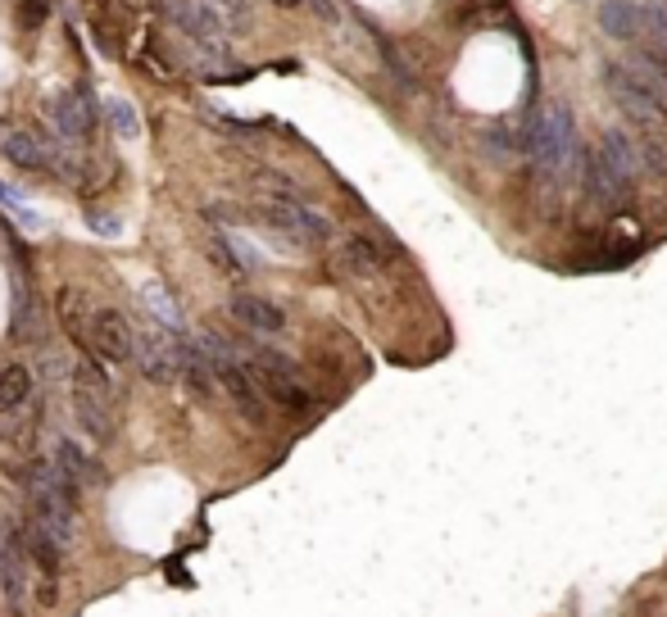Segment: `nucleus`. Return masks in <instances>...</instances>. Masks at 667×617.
Listing matches in <instances>:
<instances>
[{
  "mask_svg": "<svg viewBox=\"0 0 667 617\" xmlns=\"http://www.w3.org/2000/svg\"><path fill=\"white\" fill-rule=\"evenodd\" d=\"M10 477H14V486L28 495V518L41 522L59 545L69 549L73 536H78V500H82V490L73 486V481L64 477L50 459L19 463V468H10Z\"/></svg>",
  "mask_w": 667,
  "mask_h": 617,
  "instance_id": "nucleus-1",
  "label": "nucleus"
},
{
  "mask_svg": "<svg viewBox=\"0 0 667 617\" xmlns=\"http://www.w3.org/2000/svg\"><path fill=\"white\" fill-rule=\"evenodd\" d=\"M73 359H69V409L73 422L87 441L96 445H114V391H109V377H105V363L96 359L91 350L73 345Z\"/></svg>",
  "mask_w": 667,
  "mask_h": 617,
  "instance_id": "nucleus-2",
  "label": "nucleus"
},
{
  "mask_svg": "<svg viewBox=\"0 0 667 617\" xmlns=\"http://www.w3.org/2000/svg\"><path fill=\"white\" fill-rule=\"evenodd\" d=\"M577 118L563 100H550L540 105V114L531 118L527 128V155L531 168H536L540 182H563L568 168H577Z\"/></svg>",
  "mask_w": 667,
  "mask_h": 617,
  "instance_id": "nucleus-3",
  "label": "nucleus"
},
{
  "mask_svg": "<svg viewBox=\"0 0 667 617\" xmlns=\"http://www.w3.org/2000/svg\"><path fill=\"white\" fill-rule=\"evenodd\" d=\"M241 359H246L250 377L259 382V391H264L268 404H277V409L291 413V418H309V413H314V391L305 386L300 368H295L282 350L255 345V350H241Z\"/></svg>",
  "mask_w": 667,
  "mask_h": 617,
  "instance_id": "nucleus-4",
  "label": "nucleus"
},
{
  "mask_svg": "<svg viewBox=\"0 0 667 617\" xmlns=\"http://www.w3.org/2000/svg\"><path fill=\"white\" fill-rule=\"evenodd\" d=\"M255 218L277 236V241L295 245V250H314V245L332 241V223H327L309 200L264 196V191H255Z\"/></svg>",
  "mask_w": 667,
  "mask_h": 617,
  "instance_id": "nucleus-5",
  "label": "nucleus"
},
{
  "mask_svg": "<svg viewBox=\"0 0 667 617\" xmlns=\"http://www.w3.org/2000/svg\"><path fill=\"white\" fill-rule=\"evenodd\" d=\"M604 91H609V100L618 105V114H627L640 128H663L667 123V96L645 87L622 59H609V64H604Z\"/></svg>",
  "mask_w": 667,
  "mask_h": 617,
  "instance_id": "nucleus-6",
  "label": "nucleus"
},
{
  "mask_svg": "<svg viewBox=\"0 0 667 617\" xmlns=\"http://www.w3.org/2000/svg\"><path fill=\"white\" fill-rule=\"evenodd\" d=\"M82 350H91L105 368H128V363H132V323H128V314L114 309V304L91 309L87 332H82Z\"/></svg>",
  "mask_w": 667,
  "mask_h": 617,
  "instance_id": "nucleus-7",
  "label": "nucleus"
},
{
  "mask_svg": "<svg viewBox=\"0 0 667 617\" xmlns=\"http://www.w3.org/2000/svg\"><path fill=\"white\" fill-rule=\"evenodd\" d=\"M50 123H55V132L69 146H91V137H96L100 128V100L96 91H91V82H78V87L59 91L55 100H50Z\"/></svg>",
  "mask_w": 667,
  "mask_h": 617,
  "instance_id": "nucleus-8",
  "label": "nucleus"
},
{
  "mask_svg": "<svg viewBox=\"0 0 667 617\" xmlns=\"http://www.w3.org/2000/svg\"><path fill=\"white\" fill-rule=\"evenodd\" d=\"M132 363H137V373L155 386L177 382V332L159 327L155 318H150L146 327H132Z\"/></svg>",
  "mask_w": 667,
  "mask_h": 617,
  "instance_id": "nucleus-9",
  "label": "nucleus"
},
{
  "mask_svg": "<svg viewBox=\"0 0 667 617\" xmlns=\"http://www.w3.org/2000/svg\"><path fill=\"white\" fill-rule=\"evenodd\" d=\"M55 146H59V137L37 132V128H23V123H14L10 114H0V159H5V164L23 168V173H50Z\"/></svg>",
  "mask_w": 667,
  "mask_h": 617,
  "instance_id": "nucleus-10",
  "label": "nucleus"
},
{
  "mask_svg": "<svg viewBox=\"0 0 667 617\" xmlns=\"http://www.w3.org/2000/svg\"><path fill=\"white\" fill-rule=\"evenodd\" d=\"M577 173H581V196L595 209H618V205H627L631 191H636L631 182H622V177L599 159V150H577Z\"/></svg>",
  "mask_w": 667,
  "mask_h": 617,
  "instance_id": "nucleus-11",
  "label": "nucleus"
},
{
  "mask_svg": "<svg viewBox=\"0 0 667 617\" xmlns=\"http://www.w3.org/2000/svg\"><path fill=\"white\" fill-rule=\"evenodd\" d=\"M28 590H32V563L23 559L19 540L10 531V518L0 513V599L14 613H28Z\"/></svg>",
  "mask_w": 667,
  "mask_h": 617,
  "instance_id": "nucleus-12",
  "label": "nucleus"
},
{
  "mask_svg": "<svg viewBox=\"0 0 667 617\" xmlns=\"http://www.w3.org/2000/svg\"><path fill=\"white\" fill-rule=\"evenodd\" d=\"M10 336L23 345H46V309H41V295L32 291L28 268H14L10 277Z\"/></svg>",
  "mask_w": 667,
  "mask_h": 617,
  "instance_id": "nucleus-13",
  "label": "nucleus"
},
{
  "mask_svg": "<svg viewBox=\"0 0 667 617\" xmlns=\"http://www.w3.org/2000/svg\"><path fill=\"white\" fill-rule=\"evenodd\" d=\"M177 382L196 395V404H214L218 400V382H214V363L200 350L196 336L177 332Z\"/></svg>",
  "mask_w": 667,
  "mask_h": 617,
  "instance_id": "nucleus-14",
  "label": "nucleus"
},
{
  "mask_svg": "<svg viewBox=\"0 0 667 617\" xmlns=\"http://www.w3.org/2000/svg\"><path fill=\"white\" fill-rule=\"evenodd\" d=\"M227 314H232V323H241L255 336H282L286 332V309L273 304L268 295H255V291H236L232 300H227Z\"/></svg>",
  "mask_w": 667,
  "mask_h": 617,
  "instance_id": "nucleus-15",
  "label": "nucleus"
},
{
  "mask_svg": "<svg viewBox=\"0 0 667 617\" xmlns=\"http://www.w3.org/2000/svg\"><path fill=\"white\" fill-rule=\"evenodd\" d=\"M50 463H55V468L64 472V477H69L78 490H100L109 481L105 463L91 459V454L82 450L78 441H69V436H55V454H50Z\"/></svg>",
  "mask_w": 667,
  "mask_h": 617,
  "instance_id": "nucleus-16",
  "label": "nucleus"
},
{
  "mask_svg": "<svg viewBox=\"0 0 667 617\" xmlns=\"http://www.w3.org/2000/svg\"><path fill=\"white\" fill-rule=\"evenodd\" d=\"M599 159H604L622 182H631V187H636V177L645 173V164H640V141L622 128H609L604 137H599Z\"/></svg>",
  "mask_w": 667,
  "mask_h": 617,
  "instance_id": "nucleus-17",
  "label": "nucleus"
},
{
  "mask_svg": "<svg viewBox=\"0 0 667 617\" xmlns=\"http://www.w3.org/2000/svg\"><path fill=\"white\" fill-rule=\"evenodd\" d=\"M595 23L604 37L622 41V46H636L640 41V0H604L595 10Z\"/></svg>",
  "mask_w": 667,
  "mask_h": 617,
  "instance_id": "nucleus-18",
  "label": "nucleus"
},
{
  "mask_svg": "<svg viewBox=\"0 0 667 617\" xmlns=\"http://www.w3.org/2000/svg\"><path fill=\"white\" fill-rule=\"evenodd\" d=\"M341 264L350 268L354 277H382L386 273V250L377 241H368V236H345L341 241Z\"/></svg>",
  "mask_w": 667,
  "mask_h": 617,
  "instance_id": "nucleus-19",
  "label": "nucleus"
},
{
  "mask_svg": "<svg viewBox=\"0 0 667 617\" xmlns=\"http://www.w3.org/2000/svg\"><path fill=\"white\" fill-rule=\"evenodd\" d=\"M622 64H627V69L636 73L645 87H654L658 96H667V50L645 46V41H640V46L627 50V59H622Z\"/></svg>",
  "mask_w": 667,
  "mask_h": 617,
  "instance_id": "nucleus-20",
  "label": "nucleus"
},
{
  "mask_svg": "<svg viewBox=\"0 0 667 617\" xmlns=\"http://www.w3.org/2000/svg\"><path fill=\"white\" fill-rule=\"evenodd\" d=\"M55 309H59V327H64V336H69L73 345H82V332H87V318H91L87 295L73 291V286H64V291L55 295Z\"/></svg>",
  "mask_w": 667,
  "mask_h": 617,
  "instance_id": "nucleus-21",
  "label": "nucleus"
},
{
  "mask_svg": "<svg viewBox=\"0 0 667 617\" xmlns=\"http://www.w3.org/2000/svg\"><path fill=\"white\" fill-rule=\"evenodd\" d=\"M205 255H209V264H214L218 273L236 277V282H241V277L250 273V268L241 264V259H236V250H232V236H227V227H209V232H205Z\"/></svg>",
  "mask_w": 667,
  "mask_h": 617,
  "instance_id": "nucleus-22",
  "label": "nucleus"
},
{
  "mask_svg": "<svg viewBox=\"0 0 667 617\" xmlns=\"http://www.w3.org/2000/svg\"><path fill=\"white\" fill-rule=\"evenodd\" d=\"M141 304L150 309V318H155L159 327H168V332H182V314H177V300L164 291L159 282H146L141 286Z\"/></svg>",
  "mask_w": 667,
  "mask_h": 617,
  "instance_id": "nucleus-23",
  "label": "nucleus"
},
{
  "mask_svg": "<svg viewBox=\"0 0 667 617\" xmlns=\"http://www.w3.org/2000/svg\"><path fill=\"white\" fill-rule=\"evenodd\" d=\"M32 400V368L28 363H0V404Z\"/></svg>",
  "mask_w": 667,
  "mask_h": 617,
  "instance_id": "nucleus-24",
  "label": "nucleus"
},
{
  "mask_svg": "<svg viewBox=\"0 0 667 617\" xmlns=\"http://www.w3.org/2000/svg\"><path fill=\"white\" fill-rule=\"evenodd\" d=\"M137 69L150 73L155 82H177V64L168 59V41H155V37H150L146 46L137 50Z\"/></svg>",
  "mask_w": 667,
  "mask_h": 617,
  "instance_id": "nucleus-25",
  "label": "nucleus"
},
{
  "mask_svg": "<svg viewBox=\"0 0 667 617\" xmlns=\"http://www.w3.org/2000/svg\"><path fill=\"white\" fill-rule=\"evenodd\" d=\"M640 41L667 50V0H640Z\"/></svg>",
  "mask_w": 667,
  "mask_h": 617,
  "instance_id": "nucleus-26",
  "label": "nucleus"
},
{
  "mask_svg": "<svg viewBox=\"0 0 667 617\" xmlns=\"http://www.w3.org/2000/svg\"><path fill=\"white\" fill-rule=\"evenodd\" d=\"M481 150H486L491 164H509V159L522 150V141H518V132H513L509 123H495V128L481 132Z\"/></svg>",
  "mask_w": 667,
  "mask_h": 617,
  "instance_id": "nucleus-27",
  "label": "nucleus"
},
{
  "mask_svg": "<svg viewBox=\"0 0 667 617\" xmlns=\"http://www.w3.org/2000/svg\"><path fill=\"white\" fill-rule=\"evenodd\" d=\"M100 114L109 118V128H114L118 141H137L141 137V123H137V109H132V100L114 96V100H105V105H100Z\"/></svg>",
  "mask_w": 667,
  "mask_h": 617,
  "instance_id": "nucleus-28",
  "label": "nucleus"
},
{
  "mask_svg": "<svg viewBox=\"0 0 667 617\" xmlns=\"http://www.w3.org/2000/svg\"><path fill=\"white\" fill-rule=\"evenodd\" d=\"M205 10L223 23L227 32L250 28V14H255V0H205Z\"/></svg>",
  "mask_w": 667,
  "mask_h": 617,
  "instance_id": "nucleus-29",
  "label": "nucleus"
},
{
  "mask_svg": "<svg viewBox=\"0 0 667 617\" xmlns=\"http://www.w3.org/2000/svg\"><path fill=\"white\" fill-rule=\"evenodd\" d=\"M28 431H32L28 404H0V441H5V445H28Z\"/></svg>",
  "mask_w": 667,
  "mask_h": 617,
  "instance_id": "nucleus-30",
  "label": "nucleus"
},
{
  "mask_svg": "<svg viewBox=\"0 0 667 617\" xmlns=\"http://www.w3.org/2000/svg\"><path fill=\"white\" fill-rule=\"evenodd\" d=\"M50 14H55V5H50V0H19V14H14V23H19L23 32H41Z\"/></svg>",
  "mask_w": 667,
  "mask_h": 617,
  "instance_id": "nucleus-31",
  "label": "nucleus"
},
{
  "mask_svg": "<svg viewBox=\"0 0 667 617\" xmlns=\"http://www.w3.org/2000/svg\"><path fill=\"white\" fill-rule=\"evenodd\" d=\"M87 227L96 236H118V218H109V214H87Z\"/></svg>",
  "mask_w": 667,
  "mask_h": 617,
  "instance_id": "nucleus-32",
  "label": "nucleus"
},
{
  "mask_svg": "<svg viewBox=\"0 0 667 617\" xmlns=\"http://www.w3.org/2000/svg\"><path fill=\"white\" fill-rule=\"evenodd\" d=\"M305 10H314L323 23H336V19H341V14H336V5H332V0H305Z\"/></svg>",
  "mask_w": 667,
  "mask_h": 617,
  "instance_id": "nucleus-33",
  "label": "nucleus"
},
{
  "mask_svg": "<svg viewBox=\"0 0 667 617\" xmlns=\"http://www.w3.org/2000/svg\"><path fill=\"white\" fill-rule=\"evenodd\" d=\"M277 10H305V0H273Z\"/></svg>",
  "mask_w": 667,
  "mask_h": 617,
  "instance_id": "nucleus-34",
  "label": "nucleus"
}]
</instances>
